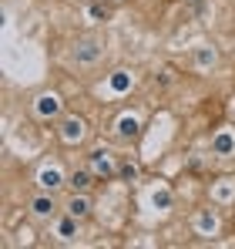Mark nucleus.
<instances>
[{"label": "nucleus", "instance_id": "obj_1", "mask_svg": "<svg viewBox=\"0 0 235 249\" xmlns=\"http://www.w3.org/2000/svg\"><path fill=\"white\" fill-rule=\"evenodd\" d=\"M57 212H61V206H57L54 192H37V196L31 199V215H34V219H54Z\"/></svg>", "mask_w": 235, "mask_h": 249}, {"label": "nucleus", "instance_id": "obj_2", "mask_svg": "<svg viewBox=\"0 0 235 249\" xmlns=\"http://www.w3.org/2000/svg\"><path fill=\"white\" fill-rule=\"evenodd\" d=\"M91 209H94V206H91L87 192H71V199L64 202V212H67V215H74V219H81V222L91 215Z\"/></svg>", "mask_w": 235, "mask_h": 249}, {"label": "nucleus", "instance_id": "obj_3", "mask_svg": "<svg viewBox=\"0 0 235 249\" xmlns=\"http://www.w3.org/2000/svg\"><path fill=\"white\" fill-rule=\"evenodd\" d=\"M37 185H40V192H57L61 185H67V175H61V168H44Z\"/></svg>", "mask_w": 235, "mask_h": 249}, {"label": "nucleus", "instance_id": "obj_4", "mask_svg": "<svg viewBox=\"0 0 235 249\" xmlns=\"http://www.w3.org/2000/svg\"><path fill=\"white\" fill-rule=\"evenodd\" d=\"M74 57H78L81 64H94L101 57V44L98 41H78L74 44Z\"/></svg>", "mask_w": 235, "mask_h": 249}, {"label": "nucleus", "instance_id": "obj_5", "mask_svg": "<svg viewBox=\"0 0 235 249\" xmlns=\"http://www.w3.org/2000/svg\"><path fill=\"white\" fill-rule=\"evenodd\" d=\"M91 185H94V172H87V168H74L67 175V189L71 192H87Z\"/></svg>", "mask_w": 235, "mask_h": 249}, {"label": "nucleus", "instance_id": "obj_6", "mask_svg": "<svg viewBox=\"0 0 235 249\" xmlns=\"http://www.w3.org/2000/svg\"><path fill=\"white\" fill-rule=\"evenodd\" d=\"M91 162H94V172H98V175H101V172H104V175H115V162H111V152H108V148H94V152H91Z\"/></svg>", "mask_w": 235, "mask_h": 249}, {"label": "nucleus", "instance_id": "obj_7", "mask_svg": "<svg viewBox=\"0 0 235 249\" xmlns=\"http://www.w3.org/2000/svg\"><path fill=\"white\" fill-rule=\"evenodd\" d=\"M78 222L81 219H74V215L64 212V215L57 219V236H61V239H74V236H78Z\"/></svg>", "mask_w": 235, "mask_h": 249}, {"label": "nucleus", "instance_id": "obj_8", "mask_svg": "<svg viewBox=\"0 0 235 249\" xmlns=\"http://www.w3.org/2000/svg\"><path fill=\"white\" fill-rule=\"evenodd\" d=\"M64 138H67V142H74V138H84V122H81V118H71V122H64Z\"/></svg>", "mask_w": 235, "mask_h": 249}, {"label": "nucleus", "instance_id": "obj_9", "mask_svg": "<svg viewBox=\"0 0 235 249\" xmlns=\"http://www.w3.org/2000/svg\"><path fill=\"white\" fill-rule=\"evenodd\" d=\"M118 131H121V135H124V138H131V135H134V131H138V122H134V118H124V122H121V128H118Z\"/></svg>", "mask_w": 235, "mask_h": 249}, {"label": "nucleus", "instance_id": "obj_10", "mask_svg": "<svg viewBox=\"0 0 235 249\" xmlns=\"http://www.w3.org/2000/svg\"><path fill=\"white\" fill-rule=\"evenodd\" d=\"M121 175H124V178H138V168L134 165H121Z\"/></svg>", "mask_w": 235, "mask_h": 249}, {"label": "nucleus", "instance_id": "obj_11", "mask_svg": "<svg viewBox=\"0 0 235 249\" xmlns=\"http://www.w3.org/2000/svg\"><path fill=\"white\" fill-rule=\"evenodd\" d=\"M188 3H201V0H188Z\"/></svg>", "mask_w": 235, "mask_h": 249}]
</instances>
